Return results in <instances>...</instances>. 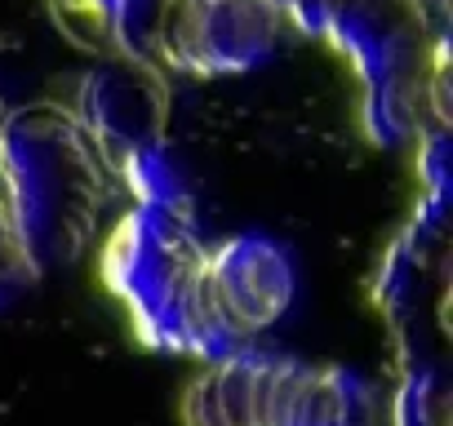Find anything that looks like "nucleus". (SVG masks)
<instances>
[{"label": "nucleus", "mask_w": 453, "mask_h": 426, "mask_svg": "<svg viewBox=\"0 0 453 426\" xmlns=\"http://www.w3.org/2000/svg\"><path fill=\"white\" fill-rule=\"evenodd\" d=\"M169 5L173 0H116L111 49H120L125 58H138V63H156Z\"/></svg>", "instance_id": "obj_6"}, {"label": "nucleus", "mask_w": 453, "mask_h": 426, "mask_svg": "<svg viewBox=\"0 0 453 426\" xmlns=\"http://www.w3.org/2000/svg\"><path fill=\"white\" fill-rule=\"evenodd\" d=\"M81 111L89 142L129 169V182L147 204H173V182L160 169V129H165V85L151 63L125 58L94 72L81 89Z\"/></svg>", "instance_id": "obj_3"}, {"label": "nucleus", "mask_w": 453, "mask_h": 426, "mask_svg": "<svg viewBox=\"0 0 453 426\" xmlns=\"http://www.w3.org/2000/svg\"><path fill=\"white\" fill-rule=\"evenodd\" d=\"M276 10H280V19H289L298 32L325 36V23H329L334 0H276Z\"/></svg>", "instance_id": "obj_8"}, {"label": "nucleus", "mask_w": 453, "mask_h": 426, "mask_svg": "<svg viewBox=\"0 0 453 426\" xmlns=\"http://www.w3.org/2000/svg\"><path fill=\"white\" fill-rule=\"evenodd\" d=\"M426 5H435V0H426Z\"/></svg>", "instance_id": "obj_9"}, {"label": "nucleus", "mask_w": 453, "mask_h": 426, "mask_svg": "<svg viewBox=\"0 0 453 426\" xmlns=\"http://www.w3.org/2000/svg\"><path fill=\"white\" fill-rule=\"evenodd\" d=\"M10 218L32 262H67L81 254L94 204L103 200V169L89 156V133L58 107H32L0 129Z\"/></svg>", "instance_id": "obj_1"}, {"label": "nucleus", "mask_w": 453, "mask_h": 426, "mask_svg": "<svg viewBox=\"0 0 453 426\" xmlns=\"http://www.w3.org/2000/svg\"><path fill=\"white\" fill-rule=\"evenodd\" d=\"M276 0H173L156 63L191 76L250 72L276 49Z\"/></svg>", "instance_id": "obj_4"}, {"label": "nucleus", "mask_w": 453, "mask_h": 426, "mask_svg": "<svg viewBox=\"0 0 453 426\" xmlns=\"http://www.w3.org/2000/svg\"><path fill=\"white\" fill-rule=\"evenodd\" d=\"M54 14L67 27L76 45H107L111 49V19H116V0H54Z\"/></svg>", "instance_id": "obj_7"}, {"label": "nucleus", "mask_w": 453, "mask_h": 426, "mask_svg": "<svg viewBox=\"0 0 453 426\" xmlns=\"http://www.w3.org/2000/svg\"><path fill=\"white\" fill-rule=\"evenodd\" d=\"M294 293V271L285 254L267 240H226L204 254V302L218 342V360L241 351V342L272 324Z\"/></svg>", "instance_id": "obj_5"}, {"label": "nucleus", "mask_w": 453, "mask_h": 426, "mask_svg": "<svg viewBox=\"0 0 453 426\" xmlns=\"http://www.w3.org/2000/svg\"><path fill=\"white\" fill-rule=\"evenodd\" d=\"M325 36L356 63L378 142L418 125L426 98V0H334Z\"/></svg>", "instance_id": "obj_2"}]
</instances>
